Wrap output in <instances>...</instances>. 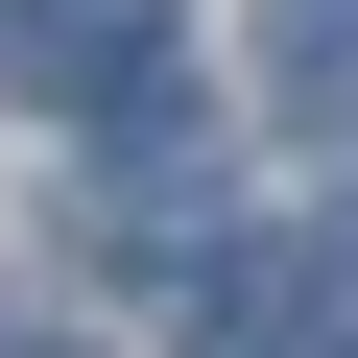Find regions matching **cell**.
Masks as SVG:
<instances>
[{
  "label": "cell",
  "instance_id": "cell-2",
  "mask_svg": "<svg viewBox=\"0 0 358 358\" xmlns=\"http://www.w3.org/2000/svg\"><path fill=\"white\" fill-rule=\"evenodd\" d=\"M263 96L287 120H358V0H263Z\"/></svg>",
  "mask_w": 358,
  "mask_h": 358
},
{
  "label": "cell",
  "instance_id": "cell-1",
  "mask_svg": "<svg viewBox=\"0 0 358 358\" xmlns=\"http://www.w3.org/2000/svg\"><path fill=\"white\" fill-rule=\"evenodd\" d=\"M0 96H96V120H167V0H0Z\"/></svg>",
  "mask_w": 358,
  "mask_h": 358
},
{
  "label": "cell",
  "instance_id": "cell-3",
  "mask_svg": "<svg viewBox=\"0 0 358 358\" xmlns=\"http://www.w3.org/2000/svg\"><path fill=\"white\" fill-rule=\"evenodd\" d=\"M334 310H358V192H334Z\"/></svg>",
  "mask_w": 358,
  "mask_h": 358
},
{
  "label": "cell",
  "instance_id": "cell-4",
  "mask_svg": "<svg viewBox=\"0 0 358 358\" xmlns=\"http://www.w3.org/2000/svg\"><path fill=\"white\" fill-rule=\"evenodd\" d=\"M24 358H96V334H24Z\"/></svg>",
  "mask_w": 358,
  "mask_h": 358
}]
</instances>
